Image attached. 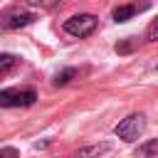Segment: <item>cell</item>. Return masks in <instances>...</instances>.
Segmentation results:
<instances>
[{"label":"cell","instance_id":"obj_2","mask_svg":"<svg viewBox=\"0 0 158 158\" xmlns=\"http://www.w3.org/2000/svg\"><path fill=\"white\" fill-rule=\"evenodd\" d=\"M143 128H146V118H143V114H131V116H126L118 126H116V136L121 138V141H136L141 133H143Z\"/></svg>","mask_w":158,"mask_h":158},{"label":"cell","instance_id":"obj_4","mask_svg":"<svg viewBox=\"0 0 158 158\" xmlns=\"http://www.w3.org/2000/svg\"><path fill=\"white\" fill-rule=\"evenodd\" d=\"M32 20L35 15L27 10H7L0 15V30H20V27H27Z\"/></svg>","mask_w":158,"mask_h":158},{"label":"cell","instance_id":"obj_12","mask_svg":"<svg viewBox=\"0 0 158 158\" xmlns=\"http://www.w3.org/2000/svg\"><path fill=\"white\" fill-rule=\"evenodd\" d=\"M146 40H148V42H156V40H158V17L148 25V30H146Z\"/></svg>","mask_w":158,"mask_h":158},{"label":"cell","instance_id":"obj_10","mask_svg":"<svg viewBox=\"0 0 158 158\" xmlns=\"http://www.w3.org/2000/svg\"><path fill=\"white\" fill-rule=\"evenodd\" d=\"M25 5L40 7V10H52L54 5H59V0H25Z\"/></svg>","mask_w":158,"mask_h":158},{"label":"cell","instance_id":"obj_8","mask_svg":"<svg viewBox=\"0 0 158 158\" xmlns=\"http://www.w3.org/2000/svg\"><path fill=\"white\" fill-rule=\"evenodd\" d=\"M15 64H17V59H15L12 54L0 52V77H2V74H7V72H12V69H15Z\"/></svg>","mask_w":158,"mask_h":158},{"label":"cell","instance_id":"obj_13","mask_svg":"<svg viewBox=\"0 0 158 158\" xmlns=\"http://www.w3.org/2000/svg\"><path fill=\"white\" fill-rule=\"evenodd\" d=\"M0 158H17V151L15 148H2L0 151Z\"/></svg>","mask_w":158,"mask_h":158},{"label":"cell","instance_id":"obj_11","mask_svg":"<svg viewBox=\"0 0 158 158\" xmlns=\"http://www.w3.org/2000/svg\"><path fill=\"white\" fill-rule=\"evenodd\" d=\"M133 44H136V40H133V37H126V42H118V44H116V52H118V54H126V52L133 49Z\"/></svg>","mask_w":158,"mask_h":158},{"label":"cell","instance_id":"obj_5","mask_svg":"<svg viewBox=\"0 0 158 158\" xmlns=\"http://www.w3.org/2000/svg\"><path fill=\"white\" fill-rule=\"evenodd\" d=\"M151 2L146 0V2H141V5H121V7H116L114 12H111V17H114V22H126V20H131L136 12H141V10H146Z\"/></svg>","mask_w":158,"mask_h":158},{"label":"cell","instance_id":"obj_3","mask_svg":"<svg viewBox=\"0 0 158 158\" xmlns=\"http://www.w3.org/2000/svg\"><path fill=\"white\" fill-rule=\"evenodd\" d=\"M37 99L35 89H2L0 91V106H32Z\"/></svg>","mask_w":158,"mask_h":158},{"label":"cell","instance_id":"obj_7","mask_svg":"<svg viewBox=\"0 0 158 158\" xmlns=\"http://www.w3.org/2000/svg\"><path fill=\"white\" fill-rule=\"evenodd\" d=\"M138 156L141 158H156L158 156V138H151V141L141 143L138 146Z\"/></svg>","mask_w":158,"mask_h":158},{"label":"cell","instance_id":"obj_1","mask_svg":"<svg viewBox=\"0 0 158 158\" xmlns=\"http://www.w3.org/2000/svg\"><path fill=\"white\" fill-rule=\"evenodd\" d=\"M99 20L89 12H79V15H72L67 22H64V32H69L72 37H89L94 30H96Z\"/></svg>","mask_w":158,"mask_h":158},{"label":"cell","instance_id":"obj_6","mask_svg":"<svg viewBox=\"0 0 158 158\" xmlns=\"http://www.w3.org/2000/svg\"><path fill=\"white\" fill-rule=\"evenodd\" d=\"M109 148H111L109 143H94V146H84V148H79L77 158H99V156H104Z\"/></svg>","mask_w":158,"mask_h":158},{"label":"cell","instance_id":"obj_9","mask_svg":"<svg viewBox=\"0 0 158 158\" xmlns=\"http://www.w3.org/2000/svg\"><path fill=\"white\" fill-rule=\"evenodd\" d=\"M74 77H77V69L69 67V69H64V72H59V74L54 77V86H64V84H67L69 79H74Z\"/></svg>","mask_w":158,"mask_h":158}]
</instances>
